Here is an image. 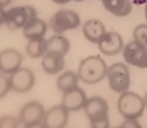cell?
<instances>
[{
    "mask_svg": "<svg viewBox=\"0 0 147 128\" xmlns=\"http://www.w3.org/2000/svg\"><path fill=\"white\" fill-rule=\"evenodd\" d=\"M77 74L81 81L87 84H97L107 75V66L100 56H88L80 63Z\"/></svg>",
    "mask_w": 147,
    "mask_h": 128,
    "instance_id": "obj_1",
    "label": "cell"
},
{
    "mask_svg": "<svg viewBox=\"0 0 147 128\" xmlns=\"http://www.w3.org/2000/svg\"><path fill=\"white\" fill-rule=\"evenodd\" d=\"M22 55L15 49H5L0 53V71L3 74L10 75L16 69L21 68Z\"/></svg>",
    "mask_w": 147,
    "mask_h": 128,
    "instance_id": "obj_12",
    "label": "cell"
},
{
    "mask_svg": "<svg viewBox=\"0 0 147 128\" xmlns=\"http://www.w3.org/2000/svg\"><path fill=\"white\" fill-rule=\"evenodd\" d=\"M102 2H103V0H102Z\"/></svg>",
    "mask_w": 147,
    "mask_h": 128,
    "instance_id": "obj_32",
    "label": "cell"
},
{
    "mask_svg": "<svg viewBox=\"0 0 147 128\" xmlns=\"http://www.w3.org/2000/svg\"><path fill=\"white\" fill-rule=\"evenodd\" d=\"M84 112L88 116L90 122H96V121L109 118L107 116L109 106L106 103V100L100 96H94V97L87 99V102L84 105Z\"/></svg>",
    "mask_w": 147,
    "mask_h": 128,
    "instance_id": "obj_8",
    "label": "cell"
},
{
    "mask_svg": "<svg viewBox=\"0 0 147 128\" xmlns=\"http://www.w3.org/2000/svg\"><path fill=\"white\" fill-rule=\"evenodd\" d=\"M103 6L115 16H127L132 10V3L129 0H103Z\"/></svg>",
    "mask_w": 147,
    "mask_h": 128,
    "instance_id": "obj_17",
    "label": "cell"
},
{
    "mask_svg": "<svg viewBox=\"0 0 147 128\" xmlns=\"http://www.w3.org/2000/svg\"><path fill=\"white\" fill-rule=\"evenodd\" d=\"M78 80H80L78 74L72 72V71H68V72H63L62 75L59 77L56 84H57L59 90L62 91V93H65V91H69V90H72V88L78 87L77 85L78 84Z\"/></svg>",
    "mask_w": 147,
    "mask_h": 128,
    "instance_id": "obj_19",
    "label": "cell"
},
{
    "mask_svg": "<svg viewBox=\"0 0 147 128\" xmlns=\"http://www.w3.org/2000/svg\"><path fill=\"white\" fill-rule=\"evenodd\" d=\"M47 41V52H56V53H62L66 55L69 52V41L68 38L60 35V34H55L52 35Z\"/></svg>",
    "mask_w": 147,
    "mask_h": 128,
    "instance_id": "obj_18",
    "label": "cell"
},
{
    "mask_svg": "<svg viewBox=\"0 0 147 128\" xmlns=\"http://www.w3.org/2000/svg\"><path fill=\"white\" fill-rule=\"evenodd\" d=\"M80 25V16L74 10H57L50 19V27L56 34H62L68 30H74Z\"/></svg>",
    "mask_w": 147,
    "mask_h": 128,
    "instance_id": "obj_5",
    "label": "cell"
},
{
    "mask_svg": "<svg viewBox=\"0 0 147 128\" xmlns=\"http://www.w3.org/2000/svg\"><path fill=\"white\" fill-rule=\"evenodd\" d=\"M22 30H24V37H27L28 40L43 38L46 31H47V24L43 19H40V18H34Z\"/></svg>",
    "mask_w": 147,
    "mask_h": 128,
    "instance_id": "obj_16",
    "label": "cell"
},
{
    "mask_svg": "<svg viewBox=\"0 0 147 128\" xmlns=\"http://www.w3.org/2000/svg\"><path fill=\"white\" fill-rule=\"evenodd\" d=\"M7 74H3L2 72V78H0V84H2V88H0V97H5L6 94H7V91L12 88V85H10V75L9 77H6Z\"/></svg>",
    "mask_w": 147,
    "mask_h": 128,
    "instance_id": "obj_22",
    "label": "cell"
},
{
    "mask_svg": "<svg viewBox=\"0 0 147 128\" xmlns=\"http://www.w3.org/2000/svg\"><path fill=\"white\" fill-rule=\"evenodd\" d=\"M75 2H82V0H75Z\"/></svg>",
    "mask_w": 147,
    "mask_h": 128,
    "instance_id": "obj_31",
    "label": "cell"
},
{
    "mask_svg": "<svg viewBox=\"0 0 147 128\" xmlns=\"http://www.w3.org/2000/svg\"><path fill=\"white\" fill-rule=\"evenodd\" d=\"M85 102H87V96H85V91L80 87H75L69 91H65L63 97H62V105L69 112H75V110L84 109Z\"/></svg>",
    "mask_w": 147,
    "mask_h": 128,
    "instance_id": "obj_13",
    "label": "cell"
},
{
    "mask_svg": "<svg viewBox=\"0 0 147 128\" xmlns=\"http://www.w3.org/2000/svg\"><path fill=\"white\" fill-rule=\"evenodd\" d=\"M21 122H19V119H16V118H12V116H2V119H0V127L2 128H16L18 125H19Z\"/></svg>",
    "mask_w": 147,
    "mask_h": 128,
    "instance_id": "obj_23",
    "label": "cell"
},
{
    "mask_svg": "<svg viewBox=\"0 0 147 128\" xmlns=\"http://www.w3.org/2000/svg\"><path fill=\"white\" fill-rule=\"evenodd\" d=\"M99 49L100 52L107 55V56H113V55H118L122 52L124 49V41H122V37L115 33V31H109V33H105L103 37L99 40Z\"/></svg>",
    "mask_w": 147,
    "mask_h": 128,
    "instance_id": "obj_10",
    "label": "cell"
},
{
    "mask_svg": "<svg viewBox=\"0 0 147 128\" xmlns=\"http://www.w3.org/2000/svg\"><path fill=\"white\" fill-rule=\"evenodd\" d=\"M127 127H132V128H140V124H138L137 118H125V121L121 124V128H127Z\"/></svg>",
    "mask_w": 147,
    "mask_h": 128,
    "instance_id": "obj_24",
    "label": "cell"
},
{
    "mask_svg": "<svg viewBox=\"0 0 147 128\" xmlns=\"http://www.w3.org/2000/svg\"><path fill=\"white\" fill-rule=\"evenodd\" d=\"M134 40L147 46V24L136 27V30H134Z\"/></svg>",
    "mask_w": 147,
    "mask_h": 128,
    "instance_id": "obj_21",
    "label": "cell"
},
{
    "mask_svg": "<svg viewBox=\"0 0 147 128\" xmlns=\"http://www.w3.org/2000/svg\"><path fill=\"white\" fill-rule=\"evenodd\" d=\"M34 18H37V12L32 6H28V5L18 6V7L10 9L6 14V25L10 30L24 28Z\"/></svg>",
    "mask_w": 147,
    "mask_h": 128,
    "instance_id": "obj_4",
    "label": "cell"
},
{
    "mask_svg": "<svg viewBox=\"0 0 147 128\" xmlns=\"http://www.w3.org/2000/svg\"><path fill=\"white\" fill-rule=\"evenodd\" d=\"M84 37L87 38L90 43H99V40L103 37V34L106 33L105 24L99 19H90L84 24L82 28Z\"/></svg>",
    "mask_w": 147,
    "mask_h": 128,
    "instance_id": "obj_15",
    "label": "cell"
},
{
    "mask_svg": "<svg viewBox=\"0 0 147 128\" xmlns=\"http://www.w3.org/2000/svg\"><path fill=\"white\" fill-rule=\"evenodd\" d=\"M65 55L62 53H56V52H47L43 56L41 60V66L47 74H57L63 69L65 66Z\"/></svg>",
    "mask_w": 147,
    "mask_h": 128,
    "instance_id": "obj_14",
    "label": "cell"
},
{
    "mask_svg": "<svg viewBox=\"0 0 147 128\" xmlns=\"http://www.w3.org/2000/svg\"><path fill=\"white\" fill-rule=\"evenodd\" d=\"M27 53L31 58H41L47 53V41L44 38H35V40H30L27 46Z\"/></svg>",
    "mask_w": 147,
    "mask_h": 128,
    "instance_id": "obj_20",
    "label": "cell"
},
{
    "mask_svg": "<svg viewBox=\"0 0 147 128\" xmlns=\"http://www.w3.org/2000/svg\"><path fill=\"white\" fill-rule=\"evenodd\" d=\"M144 99L140 97L137 93H121V97L118 100V109L124 118H140L144 112Z\"/></svg>",
    "mask_w": 147,
    "mask_h": 128,
    "instance_id": "obj_2",
    "label": "cell"
},
{
    "mask_svg": "<svg viewBox=\"0 0 147 128\" xmlns=\"http://www.w3.org/2000/svg\"><path fill=\"white\" fill-rule=\"evenodd\" d=\"M90 125H91L93 128H107V127H109V118L96 121V122H90Z\"/></svg>",
    "mask_w": 147,
    "mask_h": 128,
    "instance_id": "obj_25",
    "label": "cell"
},
{
    "mask_svg": "<svg viewBox=\"0 0 147 128\" xmlns=\"http://www.w3.org/2000/svg\"><path fill=\"white\" fill-rule=\"evenodd\" d=\"M144 103H146V108H147V94H146V97H144Z\"/></svg>",
    "mask_w": 147,
    "mask_h": 128,
    "instance_id": "obj_29",
    "label": "cell"
},
{
    "mask_svg": "<svg viewBox=\"0 0 147 128\" xmlns=\"http://www.w3.org/2000/svg\"><path fill=\"white\" fill-rule=\"evenodd\" d=\"M68 113L69 110L63 105L55 106L46 112L41 125L44 128H63L68 124Z\"/></svg>",
    "mask_w": 147,
    "mask_h": 128,
    "instance_id": "obj_11",
    "label": "cell"
},
{
    "mask_svg": "<svg viewBox=\"0 0 147 128\" xmlns=\"http://www.w3.org/2000/svg\"><path fill=\"white\" fill-rule=\"evenodd\" d=\"M34 74L30 68H19L10 74V85L12 90L18 93H27L34 85Z\"/></svg>",
    "mask_w": 147,
    "mask_h": 128,
    "instance_id": "obj_9",
    "label": "cell"
},
{
    "mask_svg": "<svg viewBox=\"0 0 147 128\" xmlns=\"http://www.w3.org/2000/svg\"><path fill=\"white\" fill-rule=\"evenodd\" d=\"M9 3H10V0H0V7H5Z\"/></svg>",
    "mask_w": 147,
    "mask_h": 128,
    "instance_id": "obj_27",
    "label": "cell"
},
{
    "mask_svg": "<svg viewBox=\"0 0 147 128\" xmlns=\"http://www.w3.org/2000/svg\"><path fill=\"white\" fill-rule=\"evenodd\" d=\"M124 59L137 68H147V46L132 40L124 47Z\"/></svg>",
    "mask_w": 147,
    "mask_h": 128,
    "instance_id": "obj_6",
    "label": "cell"
},
{
    "mask_svg": "<svg viewBox=\"0 0 147 128\" xmlns=\"http://www.w3.org/2000/svg\"><path fill=\"white\" fill-rule=\"evenodd\" d=\"M129 2L136 5H143V3H147V0H129Z\"/></svg>",
    "mask_w": 147,
    "mask_h": 128,
    "instance_id": "obj_26",
    "label": "cell"
},
{
    "mask_svg": "<svg viewBox=\"0 0 147 128\" xmlns=\"http://www.w3.org/2000/svg\"><path fill=\"white\" fill-rule=\"evenodd\" d=\"M44 108L40 102H30L19 112V122L24 127H37L44 119Z\"/></svg>",
    "mask_w": 147,
    "mask_h": 128,
    "instance_id": "obj_7",
    "label": "cell"
},
{
    "mask_svg": "<svg viewBox=\"0 0 147 128\" xmlns=\"http://www.w3.org/2000/svg\"><path fill=\"white\" fill-rule=\"evenodd\" d=\"M55 3H59V5H63V3H68V2H71V0H53Z\"/></svg>",
    "mask_w": 147,
    "mask_h": 128,
    "instance_id": "obj_28",
    "label": "cell"
},
{
    "mask_svg": "<svg viewBox=\"0 0 147 128\" xmlns=\"http://www.w3.org/2000/svg\"><path fill=\"white\" fill-rule=\"evenodd\" d=\"M109 85L115 93H124L129 87V71L124 63H113L107 68Z\"/></svg>",
    "mask_w": 147,
    "mask_h": 128,
    "instance_id": "obj_3",
    "label": "cell"
},
{
    "mask_svg": "<svg viewBox=\"0 0 147 128\" xmlns=\"http://www.w3.org/2000/svg\"><path fill=\"white\" fill-rule=\"evenodd\" d=\"M146 19H147V3H146Z\"/></svg>",
    "mask_w": 147,
    "mask_h": 128,
    "instance_id": "obj_30",
    "label": "cell"
}]
</instances>
